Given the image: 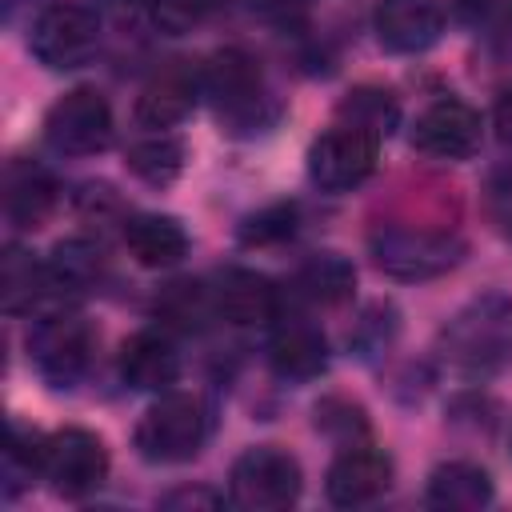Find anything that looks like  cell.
<instances>
[{"instance_id": "obj_1", "label": "cell", "mask_w": 512, "mask_h": 512, "mask_svg": "<svg viewBox=\"0 0 512 512\" xmlns=\"http://www.w3.org/2000/svg\"><path fill=\"white\" fill-rule=\"evenodd\" d=\"M440 356L464 376H492L512 360V300L484 292L440 328Z\"/></svg>"}, {"instance_id": "obj_2", "label": "cell", "mask_w": 512, "mask_h": 512, "mask_svg": "<svg viewBox=\"0 0 512 512\" xmlns=\"http://www.w3.org/2000/svg\"><path fill=\"white\" fill-rule=\"evenodd\" d=\"M204 76V96L212 100L220 124L228 132H260L276 120V104L264 88V72L260 60L244 48H220L208 56V64L200 68Z\"/></svg>"}, {"instance_id": "obj_3", "label": "cell", "mask_w": 512, "mask_h": 512, "mask_svg": "<svg viewBox=\"0 0 512 512\" xmlns=\"http://www.w3.org/2000/svg\"><path fill=\"white\" fill-rule=\"evenodd\" d=\"M368 248L376 268L396 280H432L464 260V240L428 224H376L368 232Z\"/></svg>"}, {"instance_id": "obj_4", "label": "cell", "mask_w": 512, "mask_h": 512, "mask_svg": "<svg viewBox=\"0 0 512 512\" xmlns=\"http://www.w3.org/2000/svg\"><path fill=\"white\" fill-rule=\"evenodd\" d=\"M204 440H208L204 400L192 392H172V388L160 392L144 408L132 432V444L148 464H184L204 448Z\"/></svg>"}, {"instance_id": "obj_5", "label": "cell", "mask_w": 512, "mask_h": 512, "mask_svg": "<svg viewBox=\"0 0 512 512\" xmlns=\"http://www.w3.org/2000/svg\"><path fill=\"white\" fill-rule=\"evenodd\" d=\"M300 460L276 444L244 448L228 472V500L244 512H280L300 500Z\"/></svg>"}, {"instance_id": "obj_6", "label": "cell", "mask_w": 512, "mask_h": 512, "mask_svg": "<svg viewBox=\"0 0 512 512\" xmlns=\"http://www.w3.org/2000/svg\"><path fill=\"white\" fill-rule=\"evenodd\" d=\"M28 48L52 72L84 68L100 48V16L80 0H52L32 20Z\"/></svg>"}, {"instance_id": "obj_7", "label": "cell", "mask_w": 512, "mask_h": 512, "mask_svg": "<svg viewBox=\"0 0 512 512\" xmlns=\"http://www.w3.org/2000/svg\"><path fill=\"white\" fill-rule=\"evenodd\" d=\"M96 352V336L84 316L76 312H52L32 324L28 332V360L52 388H72L84 380Z\"/></svg>"}, {"instance_id": "obj_8", "label": "cell", "mask_w": 512, "mask_h": 512, "mask_svg": "<svg viewBox=\"0 0 512 512\" xmlns=\"http://www.w3.org/2000/svg\"><path fill=\"white\" fill-rule=\"evenodd\" d=\"M380 136L356 124H332L308 144V180L324 192H352L376 172Z\"/></svg>"}, {"instance_id": "obj_9", "label": "cell", "mask_w": 512, "mask_h": 512, "mask_svg": "<svg viewBox=\"0 0 512 512\" xmlns=\"http://www.w3.org/2000/svg\"><path fill=\"white\" fill-rule=\"evenodd\" d=\"M112 108L96 88H72L44 112V140L60 156H96L112 144Z\"/></svg>"}, {"instance_id": "obj_10", "label": "cell", "mask_w": 512, "mask_h": 512, "mask_svg": "<svg viewBox=\"0 0 512 512\" xmlns=\"http://www.w3.org/2000/svg\"><path fill=\"white\" fill-rule=\"evenodd\" d=\"M108 476V448L88 428H60L44 444V480L64 500H84Z\"/></svg>"}, {"instance_id": "obj_11", "label": "cell", "mask_w": 512, "mask_h": 512, "mask_svg": "<svg viewBox=\"0 0 512 512\" xmlns=\"http://www.w3.org/2000/svg\"><path fill=\"white\" fill-rule=\"evenodd\" d=\"M412 148L432 160H468L480 148V112L456 96L432 100L412 124Z\"/></svg>"}, {"instance_id": "obj_12", "label": "cell", "mask_w": 512, "mask_h": 512, "mask_svg": "<svg viewBox=\"0 0 512 512\" xmlns=\"http://www.w3.org/2000/svg\"><path fill=\"white\" fill-rule=\"evenodd\" d=\"M372 32L384 52H428L444 36V0H380L372 8Z\"/></svg>"}, {"instance_id": "obj_13", "label": "cell", "mask_w": 512, "mask_h": 512, "mask_svg": "<svg viewBox=\"0 0 512 512\" xmlns=\"http://www.w3.org/2000/svg\"><path fill=\"white\" fill-rule=\"evenodd\" d=\"M392 488V460L372 444H344L328 464L324 492L336 508H364Z\"/></svg>"}, {"instance_id": "obj_14", "label": "cell", "mask_w": 512, "mask_h": 512, "mask_svg": "<svg viewBox=\"0 0 512 512\" xmlns=\"http://www.w3.org/2000/svg\"><path fill=\"white\" fill-rule=\"evenodd\" d=\"M200 96H204L200 68H192L188 60H168L144 80L136 96V120L144 128H176L196 108Z\"/></svg>"}, {"instance_id": "obj_15", "label": "cell", "mask_w": 512, "mask_h": 512, "mask_svg": "<svg viewBox=\"0 0 512 512\" xmlns=\"http://www.w3.org/2000/svg\"><path fill=\"white\" fill-rule=\"evenodd\" d=\"M216 320L236 328H268L280 320V292L264 272L252 268H224L212 284Z\"/></svg>"}, {"instance_id": "obj_16", "label": "cell", "mask_w": 512, "mask_h": 512, "mask_svg": "<svg viewBox=\"0 0 512 512\" xmlns=\"http://www.w3.org/2000/svg\"><path fill=\"white\" fill-rule=\"evenodd\" d=\"M116 368L132 392H156L160 396L180 380V352H176L168 332L140 328L120 344Z\"/></svg>"}, {"instance_id": "obj_17", "label": "cell", "mask_w": 512, "mask_h": 512, "mask_svg": "<svg viewBox=\"0 0 512 512\" xmlns=\"http://www.w3.org/2000/svg\"><path fill=\"white\" fill-rule=\"evenodd\" d=\"M56 208V180L36 160H8L4 168V216L12 228H40Z\"/></svg>"}, {"instance_id": "obj_18", "label": "cell", "mask_w": 512, "mask_h": 512, "mask_svg": "<svg viewBox=\"0 0 512 512\" xmlns=\"http://www.w3.org/2000/svg\"><path fill=\"white\" fill-rule=\"evenodd\" d=\"M268 368L280 380H316L328 368V340L312 324H276L268 336Z\"/></svg>"}, {"instance_id": "obj_19", "label": "cell", "mask_w": 512, "mask_h": 512, "mask_svg": "<svg viewBox=\"0 0 512 512\" xmlns=\"http://www.w3.org/2000/svg\"><path fill=\"white\" fill-rule=\"evenodd\" d=\"M124 244L136 264L144 268H172L188 256V232L176 216L164 212H136L124 220Z\"/></svg>"}, {"instance_id": "obj_20", "label": "cell", "mask_w": 512, "mask_h": 512, "mask_svg": "<svg viewBox=\"0 0 512 512\" xmlns=\"http://www.w3.org/2000/svg\"><path fill=\"white\" fill-rule=\"evenodd\" d=\"M492 496H496V488H492L488 468H480L472 460L436 464L428 476V492H424V500L440 512H476V508H488Z\"/></svg>"}, {"instance_id": "obj_21", "label": "cell", "mask_w": 512, "mask_h": 512, "mask_svg": "<svg viewBox=\"0 0 512 512\" xmlns=\"http://www.w3.org/2000/svg\"><path fill=\"white\" fill-rule=\"evenodd\" d=\"M52 292L48 280V264H40L32 252H24L20 244H8L0 256V304L8 316H24L32 312L44 296Z\"/></svg>"}, {"instance_id": "obj_22", "label": "cell", "mask_w": 512, "mask_h": 512, "mask_svg": "<svg viewBox=\"0 0 512 512\" xmlns=\"http://www.w3.org/2000/svg\"><path fill=\"white\" fill-rule=\"evenodd\" d=\"M124 164L136 180L164 188L184 172V140L172 136L168 128H148L144 136H136L124 152Z\"/></svg>"}, {"instance_id": "obj_23", "label": "cell", "mask_w": 512, "mask_h": 512, "mask_svg": "<svg viewBox=\"0 0 512 512\" xmlns=\"http://www.w3.org/2000/svg\"><path fill=\"white\" fill-rule=\"evenodd\" d=\"M292 288H296V296L332 308V304H344V300L352 296V288H356V268H352V260L340 256V252H316V256H308V260L296 268Z\"/></svg>"}, {"instance_id": "obj_24", "label": "cell", "mask_w": 512, "mask_h": 512, "mask_svg": "<svg viewBox=\"0 0 512 512\" xmlns=\"http://www.w3.org/2000/svg\"><path fill=\"white\" fill-rule=\"evenodd\" d=\"M104 276V248L92 240H60L48 256V280L52 292H88Z\"/></svg>"}, {"instance_id": "obj_25", "label": "cell", "mask_w": 512, "mask_h": 512, "mask_svg": "<svg viewBox=\"0 0 512 512\" xmlns=\"http://www.w3.org/2000/svg\"><path fill=\"white\" fill-rule=\"evenodd\" d=\"M156 316H160L168 328L200 332V328L216 316L212 288H208V284H200V280H172V284L156 296Z\"/></svg>"}, {"instance_id": "obj_26", "label": "cell", "mask_w": 512, "mask_h": 512, "mask_svg": "<svg viewBox=\"0 0 512 512\" xmlns=\"http://www.w3.org/2000/svg\"><path fill=\"white\" fill-rule=\"evenodd\" d=\"M44 444L48 436L24 428V424H8V440H4V496H20V488H28L36 476H44Z\"/></svg>"}, {"instance_id": "obj_27", "label": "cell", "mask_w": 512, "mask_h": 512, "mask_svg": "<svg viewBox=\"0 0 512 512\" xmlns=\"http://www.w3.org/2000/svg\"><path fill=\"white\" fill-rule=\"evenodd\" d=\"M336 112H340V120L344 124H356V128H364V132H372V136H392L396 132V124H400V104H396V96L388 92V88H352L340 104H336Z\"/></svg>"}, {"instance_id": "obj_28", "label": "cell", "mask_w": 512, "mask_h": 512, "mask_svg": "<svg viewBox=\"0 0 512 512\" xmlns=\"http://www.w3.org/2000/svg\"><path fill=\"white\" fill-rule=\"evenodd\" d=\"M396 332H400V312H396L388 300H376V304H368V308L360 312V320H356L348 344L356 348V356L372 360V356H380L384 348H392Z\"/></svg>"}, {"instance_id": "obj_29", "label": "cell", "mask_w": 512, "mask_h": 512, "mask_svg": "<svg viewBox=\"0 0 512 512\" xmlns=\"http://www.w3.org/2000/svg\"><path fill=\"white\" fill-rule=\"evenodd\" d=\"M316 428L328 432L332 440H340V448L344 444H360L368 436L364 408L356 400H348V396H324L316 404Z\"/></svg>"}, {"instance_id": "obj_30", "label": "cell", "mask_w": 512, "mask_h": 512, "mask_svg": "<svg viewBox=\"0 0 512 512\" xmlns=\"http://www.w3.org/2000/svg\"><path fill=\"white\" fill-rule=\"evenodd\" d=\"M144 8H148V20H152L160 32L184 36V32L200 28V24L212 16L216 0H144Z\"/></svg>"}, {"instance_id": "obj_31", "label": "cell", "mask_w": 512, "mask_h": 512, "mask_svg": "<svg viewBox=\"0 0 512 512\" xmlns=\"http://www.w3.org/2000/svg\"><path fill=\"white\" fill-rule=\"evenodd\" d=\"M292 232H296V208L292 204L260 208L256 216H248L240 224V240L244 244H276V240H288Z\"/></svg>"}, {"instance_id": "obj_32", "label": "cell", "mask_w": 512, "mask_h": 512, "mask_svg": "<svg viewBox=\"0 0 512 512\" xmlns=\"http://www.w3.org/2000/svg\"><path fill=\"white\" fill-rule=\"evenodd\" d=\"M224 496L212 488H172L168 496H160V508H220Z\"/></svg>"}, {"instance_id": "obj_33", "label": "cell", "mask_w": 512, "mask_h": 512, "mask_svg": "<svg viewBox=\"0 0 512 512\" xmlns=\"http://www.w3.org/2000/svg\"><path fill=\"white\" fill-rule=\"evenodd\" d=\"M492 128H496L500 144L512 148V88L500 92V100H496V108H492Z\"/></svg>"}, {"instance_id": "obj_34", "label": "cell", "mask_w": 512, "mask_h": 512, "mask_svg": "<svg viewBox=\"0 0 512 512\" xmlns=\"http://www.w3.org/2000/svg\"><path fill=\"white\" fill-rule=\"evenodd\" d=\"M448 8L456 12V20L464 24H480L492 12V0H448Z\"/></svg>"}, {"instance_id": "obj_35", "label": "cell", "mask_w": 512, "mask_h": 512, "mask_svg": "<svg viewBox=\"0 0 512 512\" xmlns=\"http://www.w3.org/2000/svg\"><path fill=\"white\" fill-rule=\"evenodd\" d=\"M508 452H512V436H508Z\"/></svg>"}]
</instances>
